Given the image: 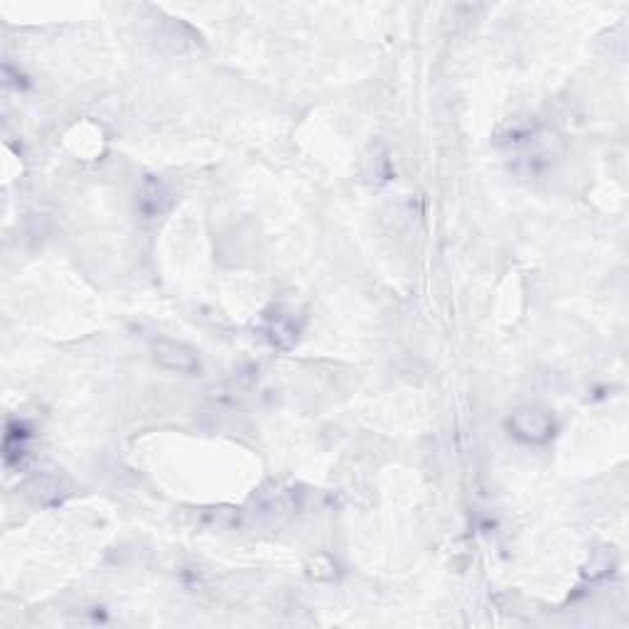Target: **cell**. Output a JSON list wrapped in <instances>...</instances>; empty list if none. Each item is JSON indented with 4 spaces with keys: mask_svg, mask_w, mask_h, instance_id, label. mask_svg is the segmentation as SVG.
Instances as JSON below:
<instances>
[{
    "mask_svg": "<svg viewBox=\"0 0 629 629\" xmlns=\"http://www.w3.org/2000/svg\"><path fill=\"white\" fill-rule=\"evenodd\" d=\"M509 430L516 435L519 440L531 445H541L548 443L553 435V423L546 413L541 411H516L512 418H509Z\"/></svg>",
    "mask_w": 629,
    "mask_h": 629,
    "instance_id": "7a4b0ae2",
    "label": "cell"
},
{
    "mask_svg": "<svg viewBox=\"0 0 629 629\" xmlns=\"http://www.w3.org/2000/svg\"><path fill=\"white\" fill-rule=\"evenodd\" d=\"M153 359L158 362V367L168 369L175 374H197L202 369L200 354L185 342L175 340H158L153 344Z\"/></svg>",
    "mask_w": 629,
    "mask_h": 629,
    "instance_id": "6da1fadb",
    "label": "cell"
}]
</instances>
